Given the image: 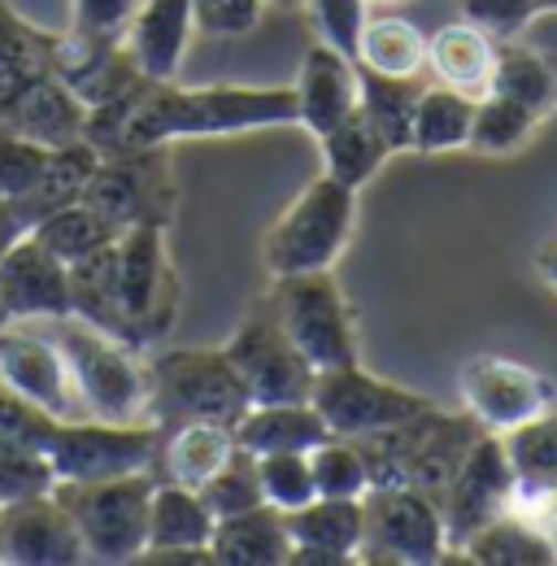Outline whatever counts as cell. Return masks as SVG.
<instances>
[{
  "label": "cell",
  "instance_id": "cell-7",
  "mask_svg": "<svg viewBox=\"0 0 557 566\" xmlns=\"http://www.w3.org/2000/svg\"><path fill=\"white\" fill-rule=\"evenodd\" d=\"M266 305L314 370H336V366L361 361L357 357V323H353V310L345 301V287L336 283L332 271L275 275Z\"/></svg>",
  "mask_w": 557,
  "mask_h": 566
},
{
  "label": "cell",
  "instance_id": "cell-31",
  "mask_svg": "<svg viewBox=\"0 0 557 566\" xmlns=\"http://www.w3.org/2000/svg\"><path fill=\"white\" fill-rule=\"evenodd\" d=\"M318 144H323V170L336 175L348 188L370 184V179L383 170V161L392 157L388 140L375 132V123L361 114V105H357L348 118H340L332 132H323Z\"/></svg>",
  "mask_w": 557,
  "mask_h": 566
},
{
  "label": "cell",
  "instance_id": "cell-5",
  "mask_svg": "<svg viewBox=\"0 0 557 566\" xmlns=\"http://www.w3.org/2000/svg\"><path fill=\"white\" fill-rule=\"evenodd\" d=\"M153 375V423H222L235 427V419L253 406L235 361L227 349H166L148 361Z\"/></svg>",
  "mask_w": 557,
  "mask_h": 566
},
{
  "label": "cell",
  "instance_id": "cell-53",
  "mask_svg": "<svg viewBox=\"0 0 557 566\" xmlns=\"http://www.w3.org/2000/svg\"><path fill=\"white\" fill-rule=\"evenodd\" d=\"M370 4H406V0H370Z\"/></svg>",
  "mask_w": 557,
  "mask_h": 566
},
{
  "label": "cell",
  "instance_id": "cell-21",
  "mask_svg": "<svg viewBox=\"0 0 557 566\" xmlns=\"http://www.w3.org/2000/svg\"><path fill=\"white\" fill-rule=\"evenodd\" d=\"M287 536H292V558L287 563H318V566H348L361 554V496H314L309 505L283 514Z\"/></svg>",
  "mask_w": 557,
  "mask_h": 566
},
{
  "label": "cell",
  "instance_id": "cell-28",
  "mask_svg": "<svg viewBox=\"0 0 557 566\" xmlns=\"http://www.w3.org/2000/svg\"><path fill=\"white\" fill-rule=\"evenodd\" d=\"M444 563H480V566H540L557 563V541L549 532L523 523L518 514H496L471 541L444 554Z\"/></svg>",
  "mask_w": 557,
  "mask_h": 566
},
{
  "label": "cell",
  "instance_id": "cell-26",
  "mask_svg": "<svg viewBox=\"0 0 557 566\" xmlns=\"http://www.w3.org/2000/svg\"><path fill=\"white\" fill-rule=\"evenodd\" d=\"M209 554H213V563L231 566H283L292 558L287 518L271 505H258V510H244V514H227V518L213 523Z\"/></svg>",
  "mask_w": 557,
  "mask_h": 566
},
{
  "label": "cell",
  "instance_id": "cell-42",
  "mask_svg": "<svg viewBox=\"0 0 557 566\" xmlns=\"http://www.w3.org/2000/svg\"><path fill=\"white\" fill-rule=\"evenodd\" d=\"M258 484H262V501L278 514H292L318 496L309 453H262L258 458Z\"/></svg>",
  "mask_w": 557,
  "mask_h": 566
},
{
  "label": "cell",
  "instance_id": "cell-17",
  "mask_svg": "<svg viewBox=\"0 0 557 566\" xmlns=\"http://www.w3.org/2000/svg\"><path fill=\"white\" fill-rule=\"evenodd\" d=\"M0 563L9 566H78L87 545L53 493L0 505Z\"/></svg>",
  "mask_w": 557,
  "mask_h": 566
},
{
  "label": "cell",
  "instance_id": "cell-54",
  "mask_svg": "<svg viewBox=\"0 0 557 566\" xmlns=\"http://www.w3.org/2000/svg\"><path fill=\"white\" fill-rule=\"evenodd\" d=\"M4 323H9V318H4V305H0V327H4Z\"/></svg>",
  "mask_w": 557,
  "mask_h": 566
},
{
  "label": "cell",
  "instance_id": "cell-19",
  "mask_svg": "<svg viewBox=\"0 0 557 566\" xmlns=\"http://www.w3.org/2000/svg\"><path fill=\"white\" fill-rule=\"evenodd\" d=\"M213 510L206 496L183 484H153L148 496V545H144V563H213L209 554V536H213Z\"/></svg>",
  "mask_w": 557,
  "mask_h": 566
},
{
  "label": "cell",
  "instance_id": "cell-48",
  "mask_svg": "<svg viewBox=\"0 0 557 566\" xmlns=\"http://www.w3.org/2000/svg\"><path fill=\"white\" fill-rule=\"evenodd\" d=\"M366 4L370 0H309V18H314V31L323 44L340 49L345 57L357 53V35L366 27Z\"/></svg>",
  "mask_w": 557,
  "mask_h": 566
},
{
  "label": "cell",
  "instance_id": "cell-47",
  "mask_svg": "<svg viewBox=\"0 0 557 566\" xmlns=\"http://www.w3.org/2000/svg\"><path fill=\"white\" fill-rule=\"evenodd\" d=\"M57 423H62V419H53L49 410L31 406L27 397H18V392H9V388L0 384V440H13V444H31V449L49 453V444H53V431H57Z\"/></svg>",
  "mask_w": 557,
  "mask_h": 566
},
{
  "label": "cell",
  "instance_id": "cell-50",
  "mask_svg": "<svg viewBox=\"0 0 557 566\" xmlns=\"http://www.w3.org/2000/svg\"><path fill=\"white\" fill-rule=\"evenodd\" d=\"M139 0H70V31L87 40H123Z\"/></svg>",
  "mask_w": 557,
  "mask_h": 566
},
{
  "label": "cell",
  "instance_id": "cell-29",
  "mask_svg": "<svg viewBox=\"0 0 557 566\" xmlns=\"http://www.w3.org/2000/svg\"><path fill=\"white\" fill-rule=\"evenodd\" d=\"M235 453V436L231 427L222 423H201V419H188V423H175L161 440V475L170 484H183V489H201L213 471L227 467V458Z\"/></svg>",
  "mask_w": 557,
  "mask_h": 566
},
{
  "label": "cell",
  "instance_id": "cell-11",
  "mask_svg": "<svg viewBox=\"0 0 557 566\" xmlns=\"http://www.w3.org/2000/svg\"><path fill=\"white\" fill-rule=\"evenodd\" d=\"M309 401L323 415V423L332 427V436H348V440L410 423L414 415L427 410L422 392L370 375L361 361L336 366V370H318L314 388H309Z\"/></svg>",
  "mask_w": 557,
  "mask_h": 566
},
{
  "label": "cell",
  "instance_id": "cell-23",
  "mask_svg": "<svg viewBox=\"0 0 557 566\" xmlns=\"http://www.w3.org/2000/svg\"><path fill=\"white\" fill-rule=\"evenodd\" d=\"M292 87H296V123L309 136H323L357 109V92H361L357 87V62L318 40L305 53Z\"/></svg>",
  "mask_w": 557,
  "mask_h": 566
},
{
  "label": "cell",
  "instance_id": "cell-37",
  "mask_svg": "<svg viewBox=\"0 0 557 566\" xmlns=\"http://www.w3.org/2000/svg\"><path fill=\"white\" fill-rule=\"evenodd\" d=\"M31 235L70 266V262H83V258L109 249V244L123 235V227L109 222L101 210H92L87 201H70L62 210L44 213V218L31 227Z\"/></svg>",
  "mask_w": 557,
  "mask_h": 566
},
{
  "label": "cell",
  "instance_id": "cell-49",
  "mask_svg": "<svg viewBox=\"0 0 557 566\" xmlns=\"http://www.w3.org/2000/svg\"><path fill=\"white\" fill-rule=\"evenodd\" d=\"M262 4L266 0H192V27L201 35L235 40L262 22Z\"/></svg>",
  "mask_w": 557,
  "mask_h": 566
},
{
  "label": "cell",
  "instance_id": "cell-22",
  "mask_svg": "<svg viewBox=\"0 0 557 566\" xmlns=\"http://www.w3.org/2000/svg\"><path fill=\"white\" fill-rule=\"evenodd\" d=\"M0 127L44 144V148H62V144L87 136V105L70 92L62 74L49 71L0 105Z\"/></svg>",
  "mask_w": 557,
  "mask_h": 566
},
{
  "label": "cell",
  "instance_id": "cell-39",
  "mask_svg": "<svg viewBox=\"0 0 557 566\" xmlns=\"http://www.w3.org/2000/svg\"><path fill=\"white\" fill-rule=\"evenodd\" d=\"M540 123L545 118L532 114L527 105L505 101L496 92H484V96H475V118H471L466 148H475L484 157H505V153H514V148H523V144L532 140L540 132Z\"/></svg>",
  "mask_w": 557,
  "mask_h": 566
},
{
  "label": "cell",
  "instance_id": "cell-6",
  "mask_svg": "<svg viewBox=\"0 0 557 566\" xmlns=\"http://www.w3.org/2000/svg\"><path fill=\"white\" fill-rule=\"evenodd\" d=\"M157 475L136 471L118 480H57L62 501L87 545V563H136L148 545V496Z\"/></svg>",
  "mask_w": 557,
  "mask_h": 566
},
{
  "label": "cell",
  "instance_id": "cell-10",
  "mask_svg": "<svg viewBox=\"0 0 557 566\" xmlns=\"http://www.w3.org/2000/svg\"><path fill=\"white\" fill-rule=\"evenodd\" d=\"M157 423H105V419H62L49 458L57 480H118L153 471L161 453Z\"/></svg>",
  "mask_w": 557,
  "mask_h": 566
},
{
  "label": "cell",
  "instance_id": "cell-43",
  "mask_svg": "<svg viewBox=\"0 0 557 566\" xmlns=\"http://www.w3.org/2000/svg\"><path fill=\"white\" fill-rule=\"evenodd\" d=\"M197 493L206 496L213 518H227V514H244V510L266 505V501H262V484H258V458L244 453L240 444H235V453L227 458V467L213 471Z\"/></svg>",
  "mask_w": 557,
  "mask_h": 566
},
{
  "label": "cell",
  "instance_id": "cell-14",
  "mask_svg": "<svg viewBox=\"0 0 557 566\" xmlns=\"http://www.w3.org/2000/svg\"><path fill=\"white\" fill-rule=\"evenodd\" d=\"M509 489H514V471L505 462L501 436L484 431L471 453L462 458V467L453 471V480L444 484V493L435 496L440 518H444V536L449 549H458L462 541H471L484 523H492L496 514H505L509 505Z\"/></svg>",
  "mask_w": 557,
  "mask_h": 566
},
{
  "label": "cell",
  "instance_id": "cell-9",
  "mask_svg": "<svg viewBox=\"0 0 557 566\" xmlns=\"http://www.w3.org/2000/svg\"><path fill=\"white\" fill-rule=\"evenodd\" d=\"M118 258V314H123V340L148 345L175 323L179 287L166 258V227L161 222H139L127 227L114 244Z\"/></svg>",
  "mask_w": 557,
  "mask_h": 566
},
{
  "label": "cell",
  "instance_id": "cell-30",
  "mask_svg": "<svg viewBox=\"0 0 557 566\" xmlns=\"http://www.w3.org/2000/svg\"><path fill=\"white\" fill-rule=\"evenodd\" d=\"M487 92H496L505 101H518L532 114L549 118L557 109V66L536 49L501 40L496 57H492V74H487Z\"/></svg>",
  "mask_w": 557,
  "mask_h": 566
},
{
  "label": "cell",
  "instance_id": "cell-44",
  "mask_svg": "<svg viewBox=\"0 0 557 566\" xmlns=\"http://www.w3.org/2000/svg\"><path fill=\"white\" fill-rule=\"evenodd\" d=\"M57 489V471L53 458L31 449V444H13L0 440V505L27 501V496H44Z\"/></svg>",
  "mask_w": 557,
  "mask_h": 566
},
{
  "label": "cell",
  "instance_id": "cell-38",
  "mask_svg": "<svg viewBox=\"0 0 557 566\" xmlns=\"http://www.w3.org/2000/svg\"><path fill=\"white\" fill-rule=\"evenodd\" d=\"M118 244V240H114ZM114 244L83 258V262H70V314L118 336L123 340V314H118V258H114Z\"/></svg>",
  "mask_w": 557,
  "mask_h": 566
},
{
  "label": "cell",
  "instance_id": "cell-16",
  "mask_svg": "<svg viewBox=\"0 0 557 566\" xmlns=\"http://www.w3.org/2000/svg\"><path fill=\"white\" fill-rule=\"evenodd\" d=\"M0 384L53 419H87L74 392L70 366L53 336H35L22 327H0Z\"/></svg>",
  "mask_w": 557,
  "mask_h": 566
},
{
  "label": "cell",
  "instance_id": "cell-46",
  "mask_svg": "<svg viewBox=\"0 0 557 566\" xmlns=\"http://www.w3.org/2000/svg\"><path fill=\"white\" fill-rule=\"evenodd\" d=\"M462 18L484 27L492 40H518L532 18L540 13H557V0H458Z\"/></svg>",
  "mask_w": 557,
  "mask_h": 566
},
{
  "label": "cell",
  "instance_id": "cell-13",
  "mask_svg": "<svg viewBox=\"0 0 557 566\" xmlns=\"http://www.w3.org/2000/svg\"><path fill=\"white\" fill-rule=\"evenodd\" d=\"M222 349L235 361L253 406H262V401H309V388H314L318 370L287 340V332L278 327L271 305H258Z\"/></svg>",
  "mask_w": 557,
  "mask_h": 566
},
{
  "label": "cell",
  "instance_id": "cell-1",
  "mask_svg": "<svg viewBox=\"0 0 557 566\" xmlns=\"http://www.w3.org/2000/svg\"><path fill=\"white\" fill-rule=\"evenodd\" d=\"M296 123V87H253V83H206L183 87L139 83L132 96L87 114V140L101 153L114 148H161L175 140H218Z\"/></svg>",
  "mask_w": 557,
  "mask_h": 566
},
{
  "label": "cell",
  "instance_id": "cell-33",
  "mask_svg": "<svg viewBox=\"0 0 557 566\" xmlns=\"http://www.w3.org/2000/svg\"><path fill=\"white\" fill-rule=\"evenodd\" d=\"M471 118H475V96L444 87V83H427L418 92L414 109V148L422 157H440V153H458L471 140Z\"/></svg>",
  "mask_w": 557,
  "mask_h": 566
},
{
  "label": "cell",
  "instance_id": "cell-4",
  "mask_svg": "<svg viewBox=\"0 0 557 566\" xmlns=\"http://www.w3.org/2000/svg\"><path fill=\"white\" fill-rule=\"evenodd\" d=\"M357 222V188L340 184L336 175H318L262 240V262L275 275H309L332 271L353 240Z\"/></svg>",
  "mask_w": 557,
  "mask_h": 566
},
{
  "label": "cell",
  "instance_id": "cell-18",
  "mask_svg": "<svg viewBox=\"0 0 557 566\" xmlns=\"http://www.w3.org/2000/svg\"><path fill=\"white\" fill-rule=\"evenodd\" d=\"M0 305L9 323L31 318H66L70 314V266L49 253L31 231L0 258Z\"/></svg>",
  "mask_w": 557,
  "mask_h": 566
},
{
  "label": "cell",
  "instance_id": "cell-34",
  "mask_svg": "<svg viewBox=\"0 0 557 566\" xmlns=\"http://www.w3.org/2000/svg\"><path fill=\"white\" fill-rule=\"evenodd\" d=\"M353 62L370 74L418 78L427 71V35L406 18H366Z\"/></svg>",
  "mask_w": 557,
  "mask_h": 566
},
{
  "label": "cell",
  "instance_id": "cell-40",
  "mask_svg": "<svg viewBox=\"0 0 557 566\" xmlns=\"http://www.w3.org/2000/svg\"><path fill=\"white\" fill-rule=\"evenodd\" d=\"M505 462L518 480H540V484H557V415L554 406L527 423L496 431Z\"/></svg>",
  "mask_w": 557,
  "mask_h": 566
},
{
  "label": "cell",
  "instance_id": "cell-24",
  "mask_svg": "<svg viewBox=\"0 0 557 566\" xmlns=\"http://www.w3.org/2000/svg\"><path fill=\"white\" fill-rule=\"evenodd\" d=\"M192 31H197L192 27V0H139L123 44L136 57L144 78L166 83L183 66Z\"/></svg>",
  "mask_w": 557,
  "mask_h": 566
},
{
  "label": "cell",
  "instance_id": "cell-12",
  "mask_svg": "<svg viewBox=\"0 0 557 566\" xmlns=\"http://www.w3.org/2000/svg\"><path fill=\"white\" fill-rule=\"evenodd\" d=\"M83 201L92 210H101L109 222H118L123 231L139 222H161L175 206V184H170V166H166V144L161 148H114L101 153Z\"/></svg>",
  "mask_w": 557,
  "mask_h": 566
},
{
  "label": "cell",
  "instance_id": "cell-3",
  "mask_svg": "<svg viewBox=\"0 0 557 566\" xmlns=\"http://www.w3.org/2000/svg\"><path fill=\"white\" fill-rule=\"evenodd\" d=\"M480 436H484V427L471 415H440L427 406L410 423L361 436L357 444H361L366 467H370V489L375 484H406V489H418L427 496H440Z\"/></svg>",
  "mask_w": 557,
  "mask_h": 566
},
{
  "label": "cell",
  "instance_id": "cell-45",
  "mask_svg": "<svg viewBox=\"0 0 557 566\" xmlns=\"http://www.w3.org/2000/svg\"><path fill=\"white\" fill-rule=\"evenodd\" d=\"M49 153L44 144L27 140L9 127H0V197L4 201H27L49 166Z\"/></svg>",
  "mask_w": 557,
  "mask_h": 566
},
{
  "label": "cell",
  "instance_id": "cell-35",
  "mask_svg": "<svg viewBox=\"0 0 557 566\" xmlns=\"http://www.w3.org/2000/svg\"><path fill=\"white\" fill-rule=\"evenodd\" d=\"M357 105L361 114L375 123V132L388 140L392 153H410L414 148V109L422 83L418 78H388V74H370L357 66Z\"/></svg>",
  "mask_w": 557,
  "mask_h": 566
},
{
  "label": "cell",
  "instance_id": "cell-36",
  "mask_svg": "<svg viewBox=\"0 0 557 566\" xmlns=\"http://www.w3.org/2000/svg\"><path fill=\"white\" fill-rule=\"evenodd\" d=\"M96 161H101V148L87 140V136L53 148V153H49V166H44V175H40V184H35V192H31L27 201H18L22 218L35 227L44 213L62 210L70 201H83V188H87Z\"/></svg>",
  "mask_w": 557,
  "mask_h": 566
},
{
  "label": "cell",
  "instance_id": "cell-8",
  "mask_svg": "<svg viewBox=\"0 0 557 566\" xmlns=\"http://www.w3.org/2000/svg\"><path fill=\"white\" fill-rule=\"evenodd\" d=\"M361 554L357 563L427 566L444 563L449 536L435 496L406 489V484H375L361 496Z\"/></svg>",
  "mask_w": 557,
  "mask_h": 566
},
{
  "label": "cell",
  "instance_id": "cell-15",
  "mask_svg": "<svg viewBox=\"0 0 557 566\" xmlns=\"http://www.w3.org/2000/svg\"><path fill=\"white\" fill-rule=\"evenodd\" d=\"M462 401L484 431H509L554 406V384L509 357H471L462 366Z\"/></svg>",
  "mask_w": 557,
  "mask_h": 566
},
{
  "label": "cell",
  "instance_id": "cell-51",
  "mask_svg": "<svg viewBox=\"0 0 557 566\" xmlns=\"http://www.w3.org/2000/svg\"><path fill=\"white\" fill-rule=\"evenodd\" d=\"M27 231H31V222L22 218L18 201H4V197H0V258H4V253H9Z\"/></svg>",
  "mask_w": 557,
  "mask_h": 566
},
{
  "label": "cell",
  "instance_id": "cell-41",
  "mask_svg": "<svg viewBox=\"0 0 557 566\" xmlns=\"http://www.w3.org/2000/svg\"><path fill=\"white\" fill-rule=\"evenodd\" d=\"M309 471L318 496H366L370 489V467L357 440L348 436H327L323 444L309 449Z\"/></svg>",
  "mask_w": 557,
  "mask_h": 566
},
{
  "label": "cell",
  "instance_id": "cell-2",
  "mask_svg": "<svg viewBox=\"0 0 557 566\" xmlns=\"http://www.w3.org/2000/svg\"><path fill=\"white\" fill-rule=\"evenodd\" d=\"M57 349L66 357L74 392L87 419L105 423H153V375L136 345L83 323V318H53Z\"/></svg>",
  "mask_w": 557,
  "mask_h": 566
},
{
  "label": "cell",
  "instance_id": "cell-27",
  "mask_svg": "<svg viewBox=\"0 0 557 566\" xmlns=\"http://www.w3.org/2000/svg\"><path fill=\"white\" fill-rule=\"evenodd\" d=\"M492 57H496V40L475 22H449L427 40V71L435 83L484 96L487 74H492Z\"/></svg>",
  "mask_w": 557,
  "mask_h": 566
},
{
  "label": "cell",
  "instance_id": "cell-20",
  "mask_svg": "<svg viewBox=\"0 0 557 566\" xmlns=\"http://www.w3.org/2000/svg\"><path fill=\"white\" fill-rule=\"evenodd\" d=\"M53 71L66 78L70 92L87 105V114L101 109V105H114V101L132 96L139 83H148L123 40H87L78 31L57 35Z\"/></svg>",
  "mask_w": 557,
  "mask_h": 566
},
{
  "label": "cell",
  "instance_id": "cell-25",
  "mask_svg": "<svg viewBox=\"0 0 557 566\" xmlns=\"http://www.w3.org/2000/svg\"><path fill=\"white\" fill-rule=\"evenodd\" d=\"M231 436L244 453L262 458V453H309L332 436V427L323 423L314 401H262L235 419Z\"/></svg>",
  "mask_w": 557,
  "mask_h": 566
},
{
  "label": "cell",
  "instance_id": "cell-52",
  "mask_svg": "<svg viewBox=\"0 0 557 566\" xmlns=\"http://www.w3.org/2000/svg\"><path fill=\"white\" fill-rule=\"evenodd\" d=\"M536 271H540V280L557 292V240H549V244L536 253Z\"/></svg>",
  "mask_w": 557,
  "mask_h": 566
},
{
  "label": "cell",
  "instance_id": "cell-32",
  "mask_svg": "<svg viewBox=\"0 0 557 566\" xmlns=\"http://www.w3.org/2000/svg\"><path fill=\"white\" fill-rule=\"evenodd\" d=\"M53 57H57V35L31 27L9 9V0H0V105L22 87H31L40 74L53 71Z\"/></svg>",
  "mask_w": 557,
  "mask_h": 566
}]
</instances>
